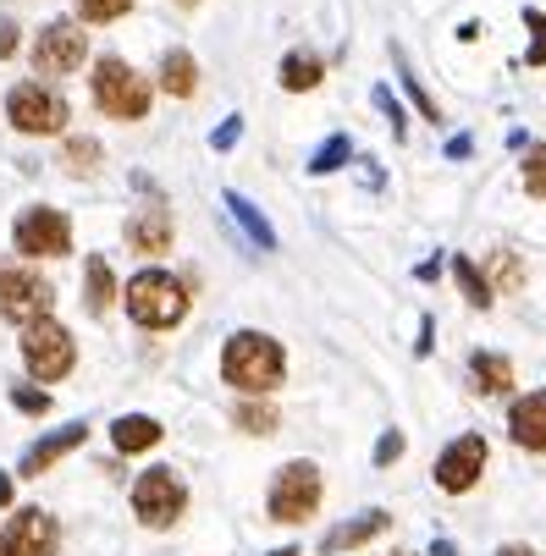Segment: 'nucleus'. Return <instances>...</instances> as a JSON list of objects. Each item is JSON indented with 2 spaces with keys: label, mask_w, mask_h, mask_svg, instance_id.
Segmentation results:
<instances>
[{
  "label": "nucleus",
  "mask_w": 546,
  "mask_h": 556,
  "mask_svg": "<svg viewBox=\"0 0 546 556\" xmlns=\"http://www.w3.org/2000/svg\"><path fill=\"white\" fill-rule=\"evenodd\" d=\"M287 375V353L265 331H232L221 348V380L238 386L244 396H271Z\"/></svg>",
  "instance_id": "nucleus-1"
},
{
  "label": "nucleus",
  "mask_w": 546,
  "mask_h": 556,
  "mask_svg": "<svg viewBox=\"0 0 546 556\" xmlns=\"http://www.w3.org/2000/svg\"><path fill=\"white\" fill-rule=\"evenodd\" d=\"M122 303H127V314H133V326L166 331V326H177L183 314H188V287H183L177 276H166V270H138V276L127 281Z\"/></svg>",
  "instance_id": "nucleus-2"
},
{
  "label": "nucleus",
  "mask_w": 546,
  "mask_h": 556,
  "mask_svg": "<svg viewBox=\"0 0 546 556\" xmlns=\"http://www.w3.org/2000/svg\"><path fill=\"white\" fill-rule=\"evenodd\" d=\"M321 496H326L321 468L309 463V457H293V463L276 468V480H271V491H265V513H271L276 523H303V518H315Z\"/></svg>",
  "instance_id": "nucleus-3"
},
{
  "label": "nucleus",
  "mask_w": 546,
  "mask_h": 556,
  "mask_svg": "<svg viewBox=\"0 0 546 556\" xmlns=\"http://www.w3.org/2000/svg\"><path fill=\"white\" fill-rule=\"evenodd\" d=\"M89 89H95V105L116 122H138L149 116V84L122 61V55H106L95 61V77H89Z\"/></svg>",
  "instance_id": "nucleus-4"
},
{
  "label": "nucleus",
  "mask_w": 546,
  "mask_h": 556,
  "mask_svg": "<svg viewBox=\"0 0 546 556\" xmlns=\"http://www.w3.org/2000/svg\"><path fill=\"white\" fill-rule=\"evenodd\" d=\"M188 507V485L177 480V468H149L133 480V513L144 529H172Z\"/></svg>",
  "instance_id": "nucleus-5"
},
{
  "label": "nucleus",
  "mask_w": 546,
  "mask_h": 556,
  "mask_svg": "<svg viewBox=\"0 0 546 556\" xmlns=\"http://www.w3.org/2000/svg\"><path fill=\"white\" fill-rule=\"evenodd\" d=\"M23 364L34 380H66L72 364H77V348H72V331L61 320H34L23 326Z\"/></svg>",
  "instance_id": "nucleus-6"
},
{
  "label": "nucleus",
  "mask_w": 546,
  "mask_h": 556,
  "mask_svg": "<svg viewBox=\"0 0 546 556\" xmlns=\"http://www.w3.org/2000/svg\"><path fill=\"white\" fill-rule=\"evenodd\" d=\"M50 303H55V287L39 270L0 265V314H7V320H17V326L50 320Z\"/></svg>",
  "instance_id": "nucleus-7"
},
{
  "label": "nucleus",
  "mask_w": 546,
  "mask_h": 556,
  "mask_svg": "<svg viewBox=\"0 0 546 556\" xmlns=\"http://www.w3.org/2000/svg\"><path fill=\"white\" fill-rule=\"evenodd\" d=\"M12 237H17V254H28V260H61V254H72V220L61 210H50V204L23 210L17 226H12Z\"/></svg>",
  "instance_id": "nucleus-8"
},
{
  "label": "nucleus",
  "mask_w": 546,
  "mask_h": 556,
  "mask_svg": "<svg viewBox=\"0 0 546 556\" xmlns=\"http://www.w3.org/2000/svg\"><path fill=\"white\" fill-rule=\"evenodd\" d=\"M7 116H12L17 132L50 138V132L66 127V100H61L55 89H45V84H17V89L7 94Z\"/></svg>",
  "instance_id": "nucleus-9"
},
{
  "label": "nucleus",
  "mask_w": 546,
  "mask_h": 556,
  "mask_svg": "<svg viewBox=\"0 0 546 556\" xmlns=\"http://www.w3.org/2000/svg\"><path fill=\"white\" fill-rule=\"evenodd\" d=\"M84 55H89V34L77 23H45L39 39H34V72H45V77L77 72Z\"/></svg>",
  "instance_id": "nucleus-10"
},
{
  "label": "nucleus",
  "mask_w": 546,
  "mask_h": 556,
  "mask_svg": "<svg viewBox=\"0 0 546 556\" xmlns=\"http://www.w3.org/2000/svg\"><path fill=\"white\" fill-rule=\"evenodd\" d=\"M481 473H486V441H481V435H458V441H447L442 457H436V491L463 496V491H475Z\"/></svg>",
  "instance_id": "nucleus-11"
},
{
  "label": "nucleus",
  "mask_w": 546,
  "mask_h": 556,
  "mask_svg": "<svg viewBox=\"0 0 546 556\" xmlns=\"http://www.w3.org/2000/svg\"><path fill=\"white\" fill-rule=\"evenodd\" d=\"M61 523L45 507H23L7 529H0V556H55Z\"/></svg>",
  "instance_id": "nucleus-12"
},
{
  "label": "nucleus",
  "mask_w": 546,
  "mask_h": 556,
  "mask_svg": "<svg viewBox=\"0 0 546 556\" xmlns=\"http://www.w3.org/2000/svg\"><path fill=\"white\" fill-rule=\"evenodd\" d=\"M84 441H89V425H84V419H77V425H61L55 435H45V441H34V446L23 452L17 473H23V480H39V473H50V468H55L66 452H77Z\"/></svg>",
  "instance_id": "nucleus-13"
},
{
  "label": "nucleus",
  "mask_w": 546,
  "mask_h": 556,
  "mask_svg": "<svg viewBox=\"0 0 546 556\" xmlns=\"http://www.w3.org/2000/svg\"><path fill=\"white\" fill-rule=\"evenodd\" d=\"M508 430H513V441L524 452H546V386L530 391V396H519L513 414H508Z\"/></svg>",
  "instance_id": "nucleus-14"
},
{
  "label": "nucleus",
  "mask_w": 546,
  "mask_h": 556,
  "mask_svg": "<svg viewBox=\"0 0 546 556\" xmlns=\"http://www.w3.org/2000/svg\"><path fill=\"white\" fill-rule=\"evenodd\" d=\"M393 529V513H381V507H370V513H359L353 523H337L326 540H321V551L326 556H337V551H353V545H370L375 534H386Z\"/></svg>",
  "instance_id": "nucleus-15"
},
{
  "label": "nucleus",
  "mask_w": 546,
  "mask_h": 556,
  "mask_svg": "<svg viewBox=\"0 0 546 556\" xmlns=\"http://www.w3.org/2000/svg\"><path fill=\"white\" fill-rule=\"evenodd\" d=\"M127 243H133V254H166L172 249V215L166 210H138L127 220Z\"/></svg>",
  "instance_id": "nucleus-16"
},
{
  "label": "nucleus",
  "mask_w": 546,
  "mask_h": 556,
  "mask_svg": "<svg viewBox=\"0 0 546 556\" xmlns=\"http://www.w3.org/2000/svg\"><path fill=\"white\" fill-rule=\"evenodd\" d=\"M161 435H166V430L154 425L149 414H122V419L111 425V441H116V452H127V457H133V452H149V446H161Z\"/></svg>",
  "instance_id": "nucleus-17"
},
{
  "label": "nucleus",
  "mask_w": 546,
  "mask_h": 556,
  "mask_svg": "<svg viewBox=\"0 0 546 556\" xmlns=\"http://www.w3.org/2000/svg\"><path fill=\"white\" fill-rule=\"evenodd\" d=\"M221 204L232 210V220H238V226L249 231V243H255V249H265V254L276 249V231H271V220H265V215H260V210H255L244 193H232V188H226V193H221Z\"/></svg>",
  "instance_id": "nucleus-18"
},
{
  "label": "nucleus",
  "mask_w": 546,
  "mask_h": 556,
  "mask_svg": "<svg viewBox=\"0 0 546 556\" xmlns=\"http://www.w3.org/2000/svg\"><path fill=\"white\" fill-rule=\"evenodd\" d=\"M84 303H89V314H106L116 303V276H111L106 254H89L84 260Z\"/></svg>",
  "instance_id": "nucleus-19"
},
{
  "label": "nucleus",
  "mask_w": 546,
  "mask_h": 556,
  "mask_svg": "<svg viewBox=\"0 0 546 556\" xmlns=\"http://www.w3.org/2000/svg\"><path fill=\"white\" fill-rule=\"evenodd\" d=\"M470 380H475L481 396H502V391H513V364L502 353H475L470 358Z\"/></svg>",
  "instance_id": "nucleus-20"
},
{
  "label": "nucleus",
  "mask_w": 546,
  "mask_h": 556,
  "mask_svg": "<svg viewBox=\"0 0 546 556\" xmlns=\"http://www.w3.org/2000/svg\"><path fill=\"white\" fill-rule=\"evenodd\" d=\"M161 89L177 94V100H188V94L199 89V66H194L188 50H166V55H161Z\"/></svg>",
  "instance_id": "nucleus-21"
},
{
  "label": "nucleus",
  "mask_w": 546,
  "mask_h": 556,
  "mask_svg": "<svg viewBox=\"0 0 546 556\" xmlns=\"http://www.w3.org/2000/svg\"><path fill=\"white\" fill-rule=\"evenodd\" d=\"M326 77V66H321V55H309V50H293L287 61H282V89L287 94H309Z\"/></svg>",
  "instance_id": "nucleus-22"
},
{
  "label": "nucleus",
  "mask_w": 546,
  "mask_h": 556,
  "mask_svg": "<svg viewBox=\"0 0 546 556\" xmlns=\"http://www.w3.org/2000/svg\"><path fill=\"white\" fill-rule=\"evenodd\" d=\"M353 161V138L348 132H332L315 154H309V172H315V177H332V172H343Z\"/></svg>",
  "instance_id": "nucleus-23"
},
{
  "label": "nucleus",
  "mask_w": 546,
  "mask_h": 556,
  "mask_svg": "<svg viewBox=\"0 0 546 556\" xmlns=\"http://www.w3.org/2000/svg\"><path fill=\"white\" fill-rule=\"evenodd\" d=\"M452 276H458L463 298H470L475 308H492V298H497V292H492V281H486V276H481L470 260H463V254H452Z\"/></svg>",
  "instance_id": "nucleus-24"
},
{
  "label": "nucleus",
  "mask_w": 546,
  "mask_h": 556,
  "mask_svg": "<svg viewBox=\"0 0 546 556\" xmlns=\"http://www.w3.org/2000/svg\"><path fill=\"white\" fill-rule=\"evenodd\" d=\"M393 61H398V77H404V94H409V100L420 105V116H425V122H442V111H436V100L425 94V84H420V77L409 72V61H404V50H393Z\"/></svg>",
  "instance_id": "nucleus-25"
},
{
  "label": "nucleus",
  "mask_w": 546,
  "mask_h": 556,
  "mask_svg": "<svg viewBox=\"0 0 546 556\" xmlns=\"http://www.w3.org/2000/svg\"><path fill=\"white\" fill-rule=\"evenodd\" d=\"M238 430H249V435H271L276 430V408L271 403H238Z\"/></svg>",
  "instance_id": "nucleus-26"
},
{
  "label": "nucleus",
  "mask_w": 546,
  "mask_h": 556,
  "mask_svg": "<svg viewBox=\"0 0 546 556\" xmlns=\"http://www.w3.org/2000/svg\"><path fill=\"white\" fill-rule=\"evenodd\" d=\"M133 12V0H77V17L84 23H116Z\"/></svg>",
  "instance_id": "nucleus-27"
},
{
  "label": "nucleus",
  "mask_w": 546,
  "mask_h": 556,
  "mask_svg": "<svg viewBox=\"0 0 546 556\" xmlns=\"http://www.w3.org/2000/svg\"><path fill=\"white\" fill-rule=\"evenodd\" d=\"M524 28H530V50H524V66H546V17L535 7H524Z\"/></svg>",
  "instance_id": "nucleus-28"
},
{
  "label": "nucleus",
  "mask_w": 546,
  "mask_h": 556,
  "mask_svg": "<svg viewBox=\"0 0 546 556\" xmlns=\"http://www.w3.org/2000/svg\"><path fill=\"white\" fill-rule=\"evenodd\" d=\"M524 193L530 199H546V143H535L524 154Z\"/></svg>",
  "instance_id": "nucleus-29"
},
{
  "label": "nucleus",
  "mask_w": 546,
  "mask_h": 556,
  "mask_svg": "<svg viewBox=\"0 0 546 556\" xmlns=\"http://www.w3.org/2000/svg\"><path fill=\"white\" fill-rule=\"evenodd\" d=\"M95 161H100V143L95 138H66V166L72 172H95Z\"/></svg>",
  "instance_id": "nucleus-30"
},
{
  "label": "nucleus",
  "mask_w": 546,
  "mask_h": 556,
  "mask_svg": "<svg viewBox=\"0 0 546 556\" xmlns=\"http://www.w3.org/2000/svg\"><path fill=\"white\" fill-rule=\"evenodd\" d=\"M370 100L386 111V122H393V138H409V116H404V105L393 100V89H381V84H375V89H370Z\"/></svg>",
  "instance_id": "nucleus-31"
},
{
  "label": "nucleus",
  "mask_w": 546,
  "mask_h": 556,
  "mask_svg": "<svg viewBox=\"0 0 546 556\" xmlns=\"http://www.w3.org/2000/svg\"><path fill=\"white\" fill-rule=\"evenodd\" d=\"M12 408L39 419V414H50V396H45V391H34V386H12Z\"/></svg>",
  "instance_id": "nucleus-32"
},
{
  "label": "nucleus",
  "mask_w": 546,
  "mask_h": 556,
  "mask_svg": "<svg viewBox=\"0 0 546 556\" xmlns=\"http://www.w3.org/2000/svg\"><path fill=\"white\" fill-rule=\"evenodd\" d=\"M398 457H404V435H398V430H386V435L375 441V468H393Z\"/></svg>",
  "instance_id": "nucleus-33"
},
{
  "label": "nucleus",
  "mask_w": 546,
  "mask_h": 556,
  "mask_svg": "<svg viewBox=\"0 0 546 556\" xmlns=\"http://www.w3.org/2000/svg\"><path fill=\"white\" fill-rule=\"evenodd\" d=\"M238 138H244V116H226V122L210 132V149H232Z\"/></svg>",
  "instance_id": "nucleus-34"
},
{
  "label": "nucleus",
  "mask_w": 546,
  "mask_h": 556,
  "mask_svg": "<svg viewBox=\"0 0 546 556\" xmlns=\"http://www.w3.org/2000/svg\"><path fill=\"white\" fill-rule=\"evenodd\" d=\"M12 50H17V23H12V17H0V61H7Z\"/></svg>",
  "instance_id": "nucleus-35"
},
{
  "label": "nucleus",
  "mask_w": 546,
  "mask_h": 556,
  "mask_svg": "<svg viewBox=\"0 0 546 556\" xmlns=\"http://www.w3.org/2000/svg\"><path fill=\"white\" fill-rule=\"evenodd\" d=\"M470 149H475L470 138H447V154H452V161H463V154H470Z\"/></svg>",
  "instance_id": "nucleus-36"
},
{
  "label": "nucleus",
  "mask_w": 546,
  "mask_h": 556,
  "mask_svg": "<svg viewBox=\"0 0 546 556\" xmlns=\"http://www.w3.org/2000/svg\"><path fill=\"white\" fill-rule=\"evenodd\" d=\"M431 331H436V326H431V320H420V342H414V353H420V358L431 353Z\"/></svg>",
  "instance_id": "nucleus-37"
},
{
  "label": "nucleus",
  "mask_w": 546,
  "mask_h": 556,
  "mask_svg": "<svg viewBox=\"0 0 546 556\" xmlns=\"http://www.w3.org/2000/svg\"><path fill=\"white\" fill-rule=\"evenodd\" d=\"M425 556H458V545H452V540H442V534H436V540H431V551H425Z\"/></svg>",
  "instance_id": "nucleus-38"
},
{
  "label": "nucleus",
  "mask_w": 546,
  "mask_h": 556,
  "mask_svg": "<svg viewBox=\"0 0 546 556\" xmlns=\"http://www.w3.org/2000/svg\"><path fill=\"white\" fill-rule=\"evenodd\" d=\"M497 556H535V545H524V540H508Z\"/></svg>",
  "instance_id": "nucleus-39"
},
{
  "label": "nucleus",
  "mask_w": 546,
  "mask_h": 556,
  "mask_svg": "<svg viewBox=\"0 0 546 556\" xmlns=\"http://www.w3.org/2000/svg\"><path fill=\"white\" fill-rule=\"evenodd\" d=\"M0 507H12V473H0Z\"/></svg>",
  "instance_id": "nucleus-40"
},
{
  "label": "nucleus",
  "mask_w": 546,
  "mask_h": 556,
  "mask_svg": "<svg viewBox=\"0 0 546 556\" xmlns=\"http://www.w3.org/2000/svg\"><path fill=\"white\" fill-rule=\"evenodd\" d=\"M271 556H298V545H282V551H271Z\"/></svg>",
  "instance_id": "nucleus-41"
},
{
  "label": "nucleus",
  "mask_w": 546,
  "mask_h": 556,
  "mask_svg": "<svg viewBox=\"0 0 546 556\" xmlns=\"http://www.w3.org/2000/svg\"><path fill=\"white\" fill-rule=\"evenodd\" d=\"M393 556H414V551H393Z\"/></svg>",
  "instance_id": "nucleus-42"
},
{
  "label": "nucleus",
  "mask_w": 546,
  "mask_h": 556,
  "mask_svg": "<svg viewBox=\"0 0 546 556\" xmlns=\"http://www.w3.org/2000/svg\"><path fill=\"white\" fill-rule=\"evenodd\" d=\"M183 7H199V0H183Z\"/></svg>",
  "instance_id": "nucleus-43"
}]
</instances>
